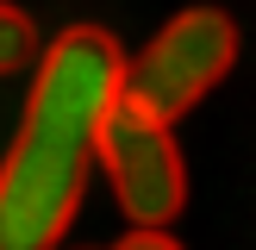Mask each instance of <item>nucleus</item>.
<instances>
[{
    "label": "nucleus",
    "mask_w": 256,
    "mask_h": 250,
    "mask_svg": "<svg viewBox=\"0 0 256 250\" xmlns=\"http://www.w3.org/2000/svg\"><path fill=\"white\" fill-rule=\"evenodd\" d=\"M232 62H238V25H232V12L188 6V12H175V19L125 62V100L175 125L182 112H194L200 100L232 75Z\"/></svg>",
    "instance_id": "obj_2"
},
{
    "label": "nucleus",
    "mask_w": 256,
    "mask_h": 250,
    "mask_svg": "<svg viewBox=\"0 0 256 250\" xmlns=\"http://www.w3.org/2000/svg\"><path fill=\"white\" fill-rule=\"evenodd\" d=\"M100 162H106L112 200L132 225H175L188 206V169H182V144H175L169 119L119 100L100 138Z\"/></svg>",
    "instance_id": "obj_3"
},
{
    "label": "nucleus",
    "mask_w": 256,
    "mask_h": 250,
    "mask_svg": "<svg viewBox=\"0 0 256 250\" xmlns=\"http://www.w3.org/2000/svg\"><path fill=\"white\" fill-rule=\"evenodd\" d=\"M119 244L125 250H175V232H169V225H132Z\"/></svg>",
    "instance_id": "obj_5"
},
{
    "label": "nucleus",
    "mask_w": 256,
    "mask_h": 250,
    "mask_svg": "<svg viewBox=\"0 0 256 250\" xmlns=\"http://www.w3.org/2000/svg\"><path fill=\"white\" fill-rule=\"evenodd\" d=\"M125 50L100 25H69L38 56L19 132L0 162V250H50L88 194L100 138L125 100Z\"/></svg>",
    "instance_id": "obj_1"
},
{
    "label": "nucleus",
    "mask_w": 256,
    "mask_h": 250,
    "mask_svg": "<svg viewBox=\"0 0 256 250\" xmlns=\"http://www.w3.org/2000/svg\"><path fill=\"white\" fill-rule=\"evenodd\" d=\"M25 62H38V25H32V12L0 0V75L25 69Z\"/></svg>",
    "instance_id": "obj_4"
}]
</instances>
